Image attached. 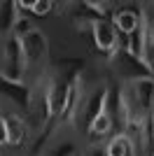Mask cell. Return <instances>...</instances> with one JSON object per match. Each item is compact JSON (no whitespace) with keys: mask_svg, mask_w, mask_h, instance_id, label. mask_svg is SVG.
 Masks as SVG:
<instances>
[{"mask_svg":"<svg viewBox=\"0 0 154 156\" xmlns=\"http://www.w3.org/2000/svg\"><path fill=\"white\" fill-rule=\"evenodd\" d=\"M119 91L128 105V117L131 114H142V117L154 114V75H147V77L138 75V77L126 79L119 86Z\"/></svg>","mask_w":154,"mask_h":156,"instance_id":"6da1fadb","label":"cell"},{"mask_svg":"<svg viewBox=\"0 0 154 156\" xmlns=\"http://www.w3.org/2000/svg\"><path fill=\"white\" fill-rule=\"evenodd\" d=\"M26 58H24V49L21 42L14 35H5L0 42V75L12 82H26Z\"/></svg>","mask_w":154,"mask_h":156,"instance_id":"7a4b0ae2","label":"cell"},{"mask_svg":"<svg viewBox=\"0 0 154 156\" xmlns=\"http://www.w3.org/2000/svg\"><path fill=\"white\" fill-rule=\"evenodd\" d=\"M147 128H149V137H152V142H154V114H149V119H147Z\"/></svg>","mask_w":154,"mask_h":156,"instance_id":"9a60e30c","label":"cell"},{"mask_svg":"<svg viewBox=\"0 0 154 156\" xmlns=\"http://www.w3.org/2000/svg\"><path fill=\"white\" fill-rule=\"evenodd\" d=\"M7 147V124H5V114L0 112V149Z\"/></svg>","mask_w":154,"mask_h":156,"instance_id":"5bb4252c","label":"cell"},{"mask_svg":"<svg viewBox=\"0 0 154 156\" xmlns=\"http://www.w3.org/2000/svg\"><path fill=\"white\" fill-rule=\"evenodd\" d=\"M84 5L89 7V9H94V12L98 14V19H108L110 9H112L110 2H96V0H89V2H84Z\"/></svg>","mask_w":154,"mask_h":156,"instance_id":"4fadbf2b","label":"cell"},{"mask_svg":"<svg viewBox=\"0 0 154 156\" xmlns=\"http://www.w3.org/2000/svg\"><path fill=\"white\" fill-rule=\"evenodd\" d=\"M152 156H154V144H152Z\"/></svg>","mask_w":154,"mask_h":156,"instance_id":"e0dca14e","label":"cell"},{"mask_svg":"<svg viewBox=\"0 0 154 156\" xmlns=\"http://www.w3.org/2000/svg\"><path fill=\"white\" fill-rule=\"evenodd\" d=\"M5 124H7V147H24L28 140V121L26 117H21L19 112H9L5 114Z\"/></svg>","mask_w":154,"mask_h":156,"instance_id":"ba28073f","label":"cell"},{"mask_svg":"<svg viewBox=\"0 0 154 156\" xmlns=\"http://www.w3.org/2000/svg\"><path fill=\"white\" fill-rule=\"evenodd\" d=\"M19 42H21L24 58H26V65H28V68H31V65H35V63H40V61L49 54V42H47L45 33L40 30L38 26L33 28L31 33H26Z\"/></svg>","mask_w":154,"mask_h":156,"instance_id":"8992f818","label":"cell"},{"mask_svg":"<svg viewBox=\"0 0 154 156\" xmlns=\"http://www.w3.org/2000/svg\"><path fill=\"white\" fill-rule=\"evenodd\" d=\"M56 2H49V0H38V2H31V14L35 16H47V14L54 12Z\"/></svg>","mask_w":154,"mask_h":156,"instance_id":"7c38bea8","label":"cell"},{"mask_svg":"<svg viewBox=\"0 0 154 156\" xmlns=\"http://www.w3.org/2000/svg\"><path fill=\"white\" fill-rule=\"evenodd\" d=\"M140 33H142V58L149 75H154V5H147L140 12Z\"/></svg>","mask_w":154,"mask_h":156,"instance_id":"52a82bcc","label":"cell"},{"mask_svg":"<svg viewBox=\"0 0 154 156\" xmlns=\"http://www.w3.org/2000/svg\"><path fill=\"white\" fill-rule=\"evenodd\" d=\"M103 151H105V156H135L131 140H128V137L124 135L122 130H119L117 135H112V137H110Z\"/></svg>","mask_w":154,"mask_h":156,"instance_id":"8fae6325","label":"cell"},{"mask_svg":"<svg viewBox=\"0 0 154 156\" xmlns=\"http://www.w3.org/2000/svg\"><path fill=\"white\" fill-rule=\"evenodd\" d=\"M91 37H94V44L101 54L105 56H117L119 51V33L115 30L112 21L110 19H94L91 21Z\"/></svg>","mask_w":154,"mask_h":156,"instance_id":"277c9868","label":"cell"},{"mask_svg":"<svg viewBox=\"0 0 154 156\" xmlns=\"http://www.w3.org/2000/svg\"><path fill=\"white\" fill-rule=\"evenodd\" d=\"M110 21H112L115 30L119 33V37H131V35L138 30L140 12H135V9H117Z\"/></svg>","mask_w":154,"mask_h":156,"instance_id":"9c48e42d","label":"cell"},{"mask_svg":"<svg viewBox=\"0 0 154 156\" xmlns=\"http://www.w3.org/2000/svg\"><path fill=\"white\" fill-rule=\"evenodd\" d=\"M28 93H31V86L26 84V82H12V79H7V77L0 75V96H5L7 100H12V103L26 107Z\"/></svg>","mask_w":154,"mask_h":156,"instance_id":"30bf717a","label":"cell"},{"mask_svg":"<svg viewBox=\"0 0 154 156\" xmlns=\"http://www.w3.org/2000/svg\"><path fill=\"white\" fill-rule=\"evenodd\" d=\"M89 156H105V151H103V149H94Z\"/></svg>","mask_w":154,"mask_h":156,"instance_id":"2e32d148","label":"cell"},{"mask_svg":"<svg viewBox=\"0 0 154 156\" xmlns=\"http://www.w3.org/2000/svg\"><path fill=\"white\" fill-rule=\"evenodd\" d=\"M112 126H115V117H112V107H110V91L105 89L98 96V107L89 121V135L91 137H105L112 133Z\"/></svg>","mask_w":154,"mask_h":156,"instance_id":"5b68a950","label":"cell"},{"mask_svg":"<svg viewBox=\"0 0 154 156\" xmlns=\"http://www.w3.org/2000/svg\"><path fill=\"white\" fill-rule=\"evenodd\" d=\"M84 107V86H82V77L75 75L65 82V91H63V100H61V110L56 114V121L61 126H72L77 114Z\"/></svg>","mask_w":154,"mask_h":156,"instance_id":"3957f363","label":"cell"}]
</instances>
